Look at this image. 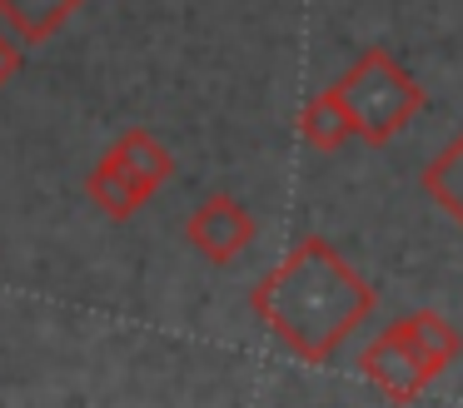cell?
<instances>
[{
	"instance_id": "obj_8",
	"label": "cell",
	"mask_w": 463,
	"mask_h": 408,
	"mask_svg": "<svg viewBox=\"0 0 463 408\" xmlns=\"http://www.w3.org/2000/svg\"><path fill=\"white\" fill-rule=\"evenodd\" d=\"M80 5L85 0H0V25L21 45H45L80 15Z\"/></svg>"
},
{
	"instance_id": "obj_4",
	"label": "cell",
	"mask_w": 463,
	"mask_h": 408,
	"mask_svg": "<svg viewBox=\"0 0 463 408\" xmlns=\"http://www.w3.org/2000/svg\"><path fill=\"white\" fill-rule=\"evenodd\" d=\"M359 374L369 378L383 398H393V403H413V398L433 384V378L423 374V364L409 354V344H403L393 328L373 334L369 344L359 348Z\"/></svg>"
},
{
	"instance_id": "obj_3",
	"label": "cell",
	"mask_w": 463,
	"mask_h": 408,
	"mask_svg": "<svg viewBox=\"0 0 463 408\" xmlns=\"http://www.w3.org/2000/svg\"><path fill=\"white\" fill-rule=\"evenodd\" d=\"M254 234H260V224H254V214L234 195L200 199V204L190 209V219H184V239H190V249L204 254L210 264H234V259L254 244Z\"/></svg>"
},
{
	"instance_id": "obj_5",
	"label": "cell",
	"mask_w": 463,
	"mask_h": 408,
	"mask_svg": "<svg viewBox=\"0 0 463 408\" xmlns=\"http://www.w3.org/2000/svg\"><path fill=\"white\" fill-rule=\"evenodd\" d=\"M389 328L409 344V354L423 364V374H429V378L449 374V368L458 364V354H463V334L439 314V308H413V314L393 318Z\"/></svg>"
},
{
	"instance_id": "obj_9",
	"label": "cell",
	"mask_w": 463,
	"mask_h": 408,
	"mask_svg": "<svg viewBox=\"0 0 463 408\" xmlns=\"http://www.w3.org/2000/svg\"><path fill=\"white\" fill-rule=\"evenodd\" d=\"M423 195L449 214V224L463 234V129L423 165Z\"/></svg>"
},
{
	"instance_id": "obj_7",
	"label": "cell",
	"mask_w": 463,
	"mask_h": 408,
	"mask_svg": "<svg viewBox=\"0 0 463 408\" xmlns=\"http://www.w3.org/2000/svg\"><path fill=\"white\" fill-rule=\"evenodd\" d=\"M299 139L309 149H319V155H334V149H344L359 129H354V115H349V105H344V95L339 90H319V95H309L304 100V109H299Z\"/></svg>"
},
{
	"instance_id": "obj_2",
	"label": "cell",
	"mask_w": 463,
	"mask_h": 408,
	"mask_svg": "<svg viewBox=\"0 0 463 408\" xmlns=\"http://www.w3.org/2000/svg\"><path fill=\"white\" fill-rule=\"evenodd\" d=\"M334 90H339L344 105H349L359 139L373 145V149L389 145V139H399L403 129H409V119L423 109V100H429L423 85L383 45L364 50V55L334 80Z\"/></svg>"
},
{
	"instance_id": "obj_6",
	"label": "cell",
	"mask_w": 463,
	"mask_h": 408,
	"mask_svg": "<svg viewBox=\"0 0 463 408\" xmlns=\"http://www.w3.org/2000/svg\"><path fill=\"white\" fill-rule=\"evenodd\" d=\"M85 195L95 199V209H100L105 219H115V224H125V219H135L145 204L155 199V189H145L140 179L130 175V169L120 165V159L105 155L100 165L85 175Z\"/></svg>"
},
{
	"instance_id": "obj_11",
	"label": "cell",
	"mask_w": 463,
	"mask_h": 408,
	"mask_svg": "<svg viewBox=\"0 0 463 408\" xmlns=\"http://www.w3.org/2000/svg\"><path fill=\"white\" fill-rule=\"evenodd\" d=\"M21 50H25L21 40H15L11 30L0 25V85H5V80H15V70L25 65V55H21Z\"/></svg>"
},
{
	"instance_id": "obj_1",
	"label": "cell",
	"mask_w": 463,
	"mask_h": 408,
	"mask_svg": "<svg viewBox=\"0 0 463 408\" xmlns=\"http://www.w3.org/2000/svg\"><path fill=\"white\" fill-rule=\"evenodd\" d=\"M373 304L379 294L369 289V279L324 234H304L250 289L254 318L304 364H329L344 338L373 314Z\"/></svg>"
},
{
	"instance_id": "obj_10",
	"label": "cell",
	"mask_w": 463,
	"mask_h": 408,
	"mask_svg": "<svg viewBox=\"0 0 463 408\" xmlns=\"http://www.w3.org/2000/svg\"><path fill=\"white\" fill-rule=\"evenodd\" d=\"M105 155L120 159V165L130 169V175L140 179L145 189H155V195H160V189L170 185V175H175V155L150 135V129H125V135L115 139L110 149H105Z\"/></svg>"
}]
</instances>
